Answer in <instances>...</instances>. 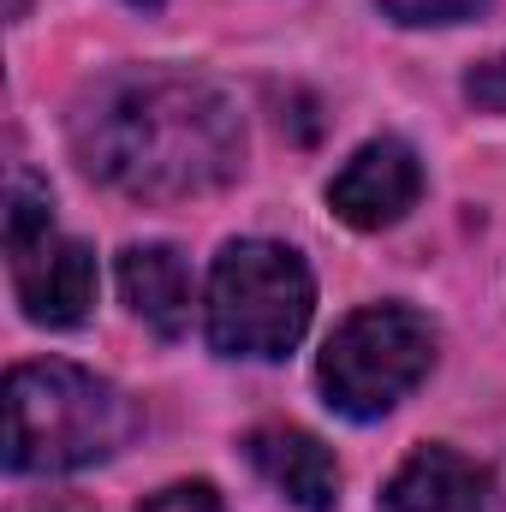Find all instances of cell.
Wrapping results in <instances>:
<instances>
[{"instance_id": "cell-1", "label": "cell", "mask_w": 506, "mask_h": 512, "mask_svg": "<svg viewBox=\"0 0 506 512\" xmlns=\"http://www.w3.org/2000/svg\"><path fill=\"white\" fill-rule=\"evenodd\" d=\"M78 167L126 197H203L239 179L245 120L233 96L191 72L137 66L102 78L72 114Z\"/></svg>"}, {"instance_id": "cell-2", "label": "cell", "mask_w": 506, "mask_h": 512, "mask_svg": "<svg viewBox=\"0 0 506 512\" xmlns=\"http://www.w3.org/2000/svg\"><path fill=\"white\" fill-rule=\"evenodd\" d=\"M137 429V411L96 370L42 358L12 364L6 376V471L18 477H66L114 459Z\"/></svg>"}, {"instance_id": "cell-3", "label": "cell", "mask_w": 506, "mask_h": 512, "mask_svg": "<svg viewBox=\"0 0 506 512\" xmlns=\"http://www.w3.org/2000/svg\"><path fill=\"white\" fill-rule=\"evenodd\" d=\"M316 310V280L304 268V256L268 239H233L209 268V298H203V322H209V346L221 358H256L274 364L286 358Z\"/></svg>"}, {"instance_id": "cell-4", "label": "cell", "mask_w": 506, "mask_h": 512, "mask_svg": "<svg viewBox=\"0 0 506 512\" xmlns=\"http://www.w3.org/2000/svg\"><path fill=\"white\" fill-rule=\"evenodd\" d=\"M429 370H435V328H429V316H417L411 304H370V310L346 316L328 334L316 382H322V399L340 417L376 423Z\"/></svg>"}, {"instance_id": "cell-5", "label": "cell", "mask_w": 506, "mask_h": 512, "mask_svg": "<svg viewBox=\"0 0 506 512\" xmlns=\"http://www.w3.org/2000/svg\"><path fill=\"white\" fill-rule=\"evenodd\" d=\"M6 262H12V292L36 328H78L90 316L96 256L54 227V203L30 173H12L6 191Z\"/></svg>"}, {"instance_id": "cell-6", "label": "cell", "mask_w": 506, "mask_h": 512, "mask_svg": "<svg viewBox=\"0 0 506 512\" xmlns=\"http://www.w3.org/2000/svg\"><path fill=\"white\" fill-rule=\"evenodd\" d=\"M423 197V161L405 137H370L334 179H328V209L352 233L399 227Z\"/></svg>"}, {"instance_id": "cell-7", "label": "cell", "mask_w": 506, "mask_h": 512, "mask_svg": "<svg viewBox=\"0 0 506 512\" xmlns=\"http://www.w3.org/2000/svg\"><path fill=\"white\" fill-rule=\"evenodd\" d=\"M245 459H251V471L286 507H298V512L340 507V465H334V453L310 429H298V423H262V429L245 435Z\"/></svg>"}, {"instance_id": "cell-8", "label": "cell", "mask_w": 506, "mask_h": 512, "mask_svg": "<svg viewBox=\"0 0 506 512\" xmlns=\"http://www.w3.org/2000/svg\"><path fill=\"white\" fill-rule=\"evenodd\" d=\"M387 512H489V471L459 447H417L381 489Z\"/></svg>"}, {"instance_id": "cell-9", "label": "cell", "mask_w": 506, "mask_h": 512, "mask_svg": "<svg viewBox=\"0 0 506 512\" xmlns=\"http://www.w3.org/2000/svg\"><path fill=\"white\" fill-rule=\"evenodd\" d=\"M120 292L126 304L143 316V328H155L161 340H179L191 328V268L173 245H131L120 251Z\"/></svg>"}, {"instance_id": "cell-10", "label": "cell", "mask_w": 506, "mask_h": 512, "mask_svg": "<svg viewBox=\"0 0 506 512\" xmlns=\"http://www.w3.org/2000/svg\"><path fill=\"white\" fill-rule=\"evenodd\" d=\"M376 6L393 24H411V30H423V24H465V18L483 12V0H376Z\"/></svg>"}, {"instance_id": "cell-11", "label": "cell", "mask_w": 506, "mask_h": 512, "mask_svg": "<svg viewBox=\"0 0 506 512\" xmlns=\"http://www.w3.org/2000/svg\"><path fill=\"white\" fill-rule=\"evenodd\" d=\"M137 512H227V501L215 495V483H173V489L149 495Z\"/></svg>"}, {"instance_id": "cell-12", "label": "cell", "mask_w": 506, "mask_h": 512, "mask_svg": "<svg viewBox=\"0 0 506 512\" xmlns=\"http://www.w3.org/2000/svg\"><path fill=\"white\" fill-rule=\"evenodd\" d=\"M465 96L483 108V114H506V48L495 60H483L471 78H465Z\"/></svg>"}, {"instance_id": "cell-13", "label": "cell", "mask_w": 506, "mask_h": 512, "mask_svg": "<svg viewBox=\"0 0 506 512\" xmlns=\"http://www.w3.org/2000/svg\"><path fill=\"white\" fill-rule=\"evenodd\" d=\"M131 6H143V12H155V6H161V0H131Z\"/></svg>"}, {"instance_id": "cell-14", "label": "cell", "mask_w": 506, "mask_h": 512, "mask_svg": "<svg viewBox=\"0 0 506 512\" xmlns=\"http://www.w3.org/2000/svg\"><path fill=\"white\" fill-rule=\"evenodd\" d=\"M12 18H24V0H12Z\"/></svg>"}]
</instances>
